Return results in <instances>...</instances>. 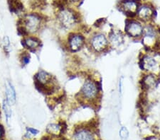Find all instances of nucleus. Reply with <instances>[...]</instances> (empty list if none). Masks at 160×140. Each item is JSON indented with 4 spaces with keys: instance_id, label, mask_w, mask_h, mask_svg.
<instances>
[{
    "instance_id": "f257e3e1",
    "label": "nucleus",
    "mask_w": 160,
    "mask_h": 140,
    "mask_svg": "<svg viewBox=\"0 0 160 140\" xmlns=\"http://www.w3.org/2000/svg\"><path fill=\"white\" fill-rule=\"evenodd\" d=\"M21 21V25L24 28L28 35L37 34L41 29V18L37 14H27Z\"/></svg>"
},
{
    "instance_id": "f03ea898",
    "label": "nucleus",
    "mask_w": 160,
    "mask_h": 140,
    "mask_svg": "<svg viewBox=\"0 0 160 140\" xmlns=\"http://www.w3.org/2000/svg\"><path fill=\"white\" fill-rule=\"evenodd\" d=\"M58 21L61 25L66 29L73 28L77 21V18L74 13L69 9H63L59 13Z\"/></svg>"
},
{
    "instance_id": "7ed1b4c3",
    "label": "nucleus",
    "mask_w": 160,
    "mask_h": 140,
    "mask_svg": "<svg viewBox=\"0 0 160 140\" xmlns=\"http://www.w3.org/2000/svg\"><path fill=\"white\" fill-rule=\"evenodd\" d=\"M81 93L82 97L86 100H93L97 97L98 88L94 81L88 79L85 81L82 85Z\"/></svg>"
},
{
    "instance_id": "20e7f679",
    "label": "nucleus",
    "mask_w": 160,
    "mask_h": 140,
    "mask_svg": "<svg viewBox=\"0 0 160 140\" xmlns=\"http://www.w3.org/2000/svg\"><path fill=\"white\" fill-rule=\"evenodd\" d=\"M108 40L103 34H97L92 38L91 45L97 52H102L108 46Z\"/></svg>"
},
{
    "instance_id": "39448f33",
    "label": "nucleus",
    "mask_w": 160,
    "mask_h": 140,
    "mask_svg": "<svg viewBox=\"0 0 160 140\" xmlns=\"http://www.w3.org/2000/svg\"><path fill=\"white\" fill-rule=\"evenodd\" d=\"M5 100L10 106H14L17 101V93L14 85L10 81L5 83Z\"/></svg>"
},
{
    "instance_id": "423d86ee",
    "label": "nucleus",
    "mask_w": 160,
    "mask_h": 140,
    "mask_svg": "<svg viewBox=\"0 0 160 140\" xmlns=\"http://www.w3.org/2000/svg\"><path fill=\"white\" fill-rule=\"evenodd\" d=\"M22 45L27 50L35 51L40 47L41 41L34 36L27 35L23 38Z\"/></svg>"
},
{
    "instance_id": "0eeeda50",
    "label": "nucleus",
    "mask_w": 160,
    "mask_h": 140,
    "mask_svg": "<svg viewBox=\"0 0 160 140\" xmlns=\"http://www.w3.org/2000/svg\"><path fill=\"white\" fill-rule=\"evenodd\" d=\"M84 44V38L80 34H73L68 38V47L72 52H77Z\"/></svg>"
},
{
    "instance_id": "6e6552de",
    "label": "nucleus",
    "mask_w": 160,
    "mask_h": 140,
    "mask_svg": "<svg viewBox=\"0 0 160 140\" xmlns=\"http://www.w3.org/2000/svg\"><path fill=\"white\" fill-rule=\"evenodd\" d=\"M126 32L131 37H139L142 34L143 28L140 23L131 21L126 26Z\"/></svg>"
},
{
    "instance_id": "1a4fd4ad",
    "label": "nucleus",
    "mask_w": 160,
    "mask_h": 140,
    "mask_svg": "<svg viewBox=\"0 0 160 140\" xmlns=\"http://www.w3.org/2000/svg\"><path fill=\"white\" fill-rule=\"evenodd\" d=\"M75 140H95L94 137L90 131L87 129H79L74 134Z\"/></svg>"
},
{
    "instance_id": "9d476101",
    "label": "nucleus",
    "mask_w": 160,
    "mask_h": 140,
    "mask_svg": "<svg viewBox=\"0 0 160 140\" xmlns=\"http://www.w3.org/2000/svg\"><path fill=\"white\" fill-rule=\"evenodd\" d=\"M156 61L150 56H145L142 59V68L145 70H151L156 67Z\"/></svg>"
},
{
    "instance_id": "9b49d317",
    "label": "nucleus",
    "mask_w": 160,
    "mask_h": 140,
    "mask_svg": "<svg viewBox=\"0 0 160 140\" xmlns=\"http://www.w3.org/2000/svg\"><path fill=\"white\" fill-rule=\"evenodd\" d=\"M138 16L141 19L148 20L152 16V10L147 6L142 7L138 11Z\"/></svg>"
},
{
    "instance_id": "f8f14e48",
    "label": "nucleus",
    "mask_w": 160,
    "mask_h": 140,
    "mask_svg": "<svg viewBox=\"0 0 160 140\" xmlns=\"http://www.w3.org/2000/svg\"><path fill=\"white\" fill-rule=\"evenodd\" d=\"M123 8L128 14H134L138 9V4L134 1H128L124 3Z\"/></svg>"
},
{
    "instance_id": "ddd939ff",
    "label": "nucleus",
    "mask_w": 160,
    "mask_h": 140,
    "mask_svg": "<svg viewBox=\"0 0 160 140\" xmlns=\"http://www.w3.org/2000/svg\"><path fill=\"white\" fill-rule=\"evenodd\" d=\"M9 8L12 12H18L24 9V6L19 0H9Z\"/></svg>"
},
{
    "instance_id": "4468645a",
    "label": "nucleus",
    "mask_w": 160,
    "mask_h": 140,
    "mask_svg": "<svg viewBox=\"0 0 160 140\" xmlns=\"http://www.w3.org/2000/svg\"><path fill=\"white\" fill-rule=\"evenodd\" d=\"M2 108H3L4 113L5 115V118L7 119V123H9V120L12 118V106H10L6 100H4L3 102V106H2Z\"/></svg>"
},
{
    "instance_id": "2eb2a0df",
    "label": "nucleus",
    "mask_w": 160,
    "mask_h": 140,
    "mask_svg": "<svg viewBox=\"0 0 160 140\" xmlns=\"http://www.w3.org/2000/svg\"><path fill=\"white\" fill-rule=\"evenodd\" d=\"M62 128H63V127L61 126L60 124H50L46 127V131L48 133H50L53 135H56L59 132H62Z\"/></svg>"
},
{
    "instance_id": "dca6fc26",
    "label": "nucleus",
    "mask_w": 160,
    "mask_h": 140,
    "mask_svg": "<svg viewBox=\"0 0 160 140\" xmlns=\"http://www.w3.org/2000/svg\"><path fill=\"white\" fill-rule=\"evenodd\" d=\"M156 83V80L153 76L148 75L146 77H144L143 79V85L147 88L153 87Z\"/></svg>"
},
{
    "instance_id": "f3484780",
    "label": "nucleus",
    "mask_w": 160,
    "mask_h": 140,
    "mask_svg": "<svg viewBox=\"0 0 160 140\" xmlns=\"http://www.w3.org/2000/svg\"><path fill=\"white\" fill-rule=\"evenodd\" d=\"M2 46H3L5 52H9L10 47H11V43H10L9 38L8 36H7V35H5V36H4V38H2Z\"/></svg>"
},
{
    "instance_id": "a211bd4d",
    "label": "nucleus",
    "mask_w": 160,
    "mask_h": 140,
    "mask_svg": "<svg viewBox=\"0 0 160 140\" xmlns=\"http://www.w3.org/2000/svg\"><path fill=\"white\" fill-rule=\"evenodd\" d=\"M30 55L29 54V52H23L22 53V55H21V57H20V60H21V62L23 65H27L30 62Z\"/></svg>"
},
{
    "instance_id": "6ab92c4d",
    "label": "nucleus",
    "mask_w": 160,
    "mask_h": 140,
    "mask_svg": "<svg viewBox=\"0 0 160 140\" xmlns=\"http://www.w3.org/2000/svg\"><path fill=\"white\" fill-rule=\"evenodd\" d=\"M120 137L122 140H127L129 137V132L126 127H122L120 131Z\"/></svg>"
},
{
    "instance_id": "aec40b11",
    "label": "nucleus",
    "mask_w": 160,
    "mask_h": 140,
    "mask_svg": "<svg viewBox=\"0 0 160 140\" xmlns=\"http://www.w3.org/2000/svg\"><path fill=\"white\" fill-rule=\"evenodd\" d=\"M111 41L114 43H119L121 41V36L118 33H113L110 36Z\"/></svg>"
},
{
    "instance_id": "412c9836",
    "label": "nucleus",
    "mask_w": 160,
    "mask_h": 140,
    "mask_svg": "<svg viewBox=\"0 0 160 140\" xmlns=\"http://www.w3.org/2000/svg\"><path fill=\"white\" fill-rule=\"evenodd\" d=\"M38 133V131L37 129L32 128V127H29L27 128V134L32 136H36Z\"/></svg>"
},
{
    "instance_id": "4be33fe9",
    "label": "nucleus",
    "mask_w": 160,
    "mask_h": 140,
    "mask_svg": "<svg viewBox=\"0 0 160 140\" xmlns=\"http://www.w3.org/2000/svg\"><path fill=\"white\" fill-rule=\"evenodd\" d=\"M4 129L3 126L0 124V138H2V137L4 136Z\"/></svg>"
},
{
    "instance_id": "5701e85b",
    "label": "nucleus",
    "mask_w": 160,
    "mask_h": 140,
    "mask_svg": "<svg viewBox=\"0 0 160 140\" xmlns=\"http://www.w3.org/2000/svg\"><path fill=\"white\" fill-rule=\"evenodd\" d=\"M70 1H72V2H77V1H78V0H70Z\"/></svg>"
},
{
    "instance_id": "b1692460",
    "label": "nucleus",
    "mask_w": 160,
    "mask_h": 140,
    "mask_svg": "<svg viewBox=\"0 0 160 140\" xmlns=\"http://www.w3.org/2000/svg\"><path fill=\"white\" fill-rule=\"evenodd\" d=\"M46 140H47V139H46Z\"/></svg>"
}]
</instances>
